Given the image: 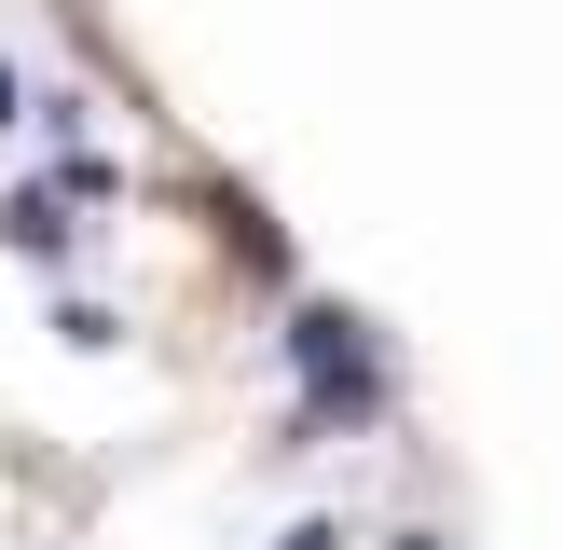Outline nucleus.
Wrapping results in <instances>:
<instances>
[{"label":"nucleus","instance_id":"nucleus-1","mask_svg":"<svg viewBox=\"0 0 563 550\" xmlns=\"http://www.w3.org/2000/svg\"><path fill=\"white\" fill-rule=\"evenodd\" d=\"M289 372H302V413L317 427H372L385 413V344L344 302H289Z\"/></svg>","mask_w":563,"mask_h":550},{"label":"nucleus","instance_id":"nucleus-2","mask_svg":"<svg viewBox=\"0 0 563 550\" xmlns=\"http://www.w3.org/2000/svg\"><path fill=\"white\" fill-rule=\"evenodd\" d=\"M0 234L27 262H69V193H0Z\"/></svg>","mask_w":563,"mask_h":550},{"label":"nucleus","instance_id":"nucleus-3","mask_svg":"<svg viewBox=\"0 0 563 550\" xmlns=\"http://www.w3.org/2000/svg\"><path fill=\"white\" fill-rule=\"evenodd\" d=\"M275 550H344V522H289V537H275Z\"/></svg>","mask_w":563,"mask_h":550},{"label":"nucleus","instance_id":"nucleus-4","mask_svg":"<svg viewBox=\"0 0 563 550\" xmlns=\"http://www.w3.org/2000/svg\"><path fill=\"white\" fill-rule=\"evenodd\" d=\"M14 124H27V82H14V69H0V138H14Z\"/></svg>","mask_w":563,"mask_h":550},{"label":"nucleus","instance_id":"nucleus-5","mask_svg":"<svg viewBox=\"0 0 563 550\" xmlns=\"http://www.w3.org/2000/svg\"><path fill=\"white\" fill-rule=\"evenodd\" d=\"M385 550H440V537H385Z\"/></svg>","mask_w":563,"mask_h":550}]
</instances>
